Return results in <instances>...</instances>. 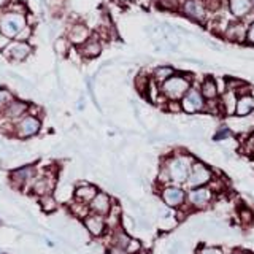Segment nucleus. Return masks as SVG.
<instances>
[{
    "label": "nucleus",
    "instance_id": "44",
    "mask_svg": "<svg viewBox=\"0 0 254 254\" xmlns=\"http://www.w3.org/2000/svg\"><path fill=\"white\" fill-rule=\"evenodd\" d=\"M251 5H253V10H254V0H251Z\"/></svg>",
    "mask_w": 254,
    "mask_h": 254
},
{
    "label": "nucleus",
    "instance_id": "42",
    "mask_svg": "<svg viewBox=\"0 0 254 254\" xmlns=\"http://www.w3.org/2000/svg\"><path fill=\"white\" fill-rule=\"evenodd\" d=\"M116 2H123V3H127V2H132V0H116Z\"/></svg>",
    "mask_w": 254,
    "mask_h": 254
},
{
    "label": "nucleus",
    "instance_id": "27",
    "mask_svg": "<svg viewBox=\"0 0 254 254\" xmlns=\"http://www.w3.org/2000/svg\"><path fill=\"white\" fill-rule=\"evenodd\" d=\"M68 210L71 213V216H75L78 219H84L87 214L91 213L89 210V205H86V203H81V202H76V200H71L68 203Z\"/></svg>",
    "mask_w": 254,
    "mask_h": 254
},
{
    "label": "nucleus",
    "instance_id": "9",
    "mask_svg": "<svg viewBox=\"0 0 254 254\" xmlns=\"http://www.w3.org/2000/svg\"><path fill=\"white\" fill-rule=\"evenodd\" d=\"M115 198L111 197L105 190H99V194L92 198V202L89 203V210L94 214H99V216L107 218L108 213L113 208Z\"/></svg>",
    "mask_w": 254,
    "mask_h": 254
},
{
    "label": "nucleus",
    "instance_id": "13",
    "mask_svg": "<svg viewBox=\"0 0 254 254\" xmlns=\"http://www.w3.org/2000/svg\"><path fill=\"white\" fill-rule=\"evenodd\" d=\"M198 89H200L203 99L206 102L218 100L221 97V89H219V86H218V81L213 76H205L202 79L200 86H198Z\"/></svg>",
    "mask_w": 254,
    "mask_h": 254
},
{
    "label": "nucleus",
    "instance_id": "30",
    "mask_svg": "<svg viewBox=\"0 0 254 254\" xmlns=\"http://www.w3.org/2000/svg\"><path fill=\"white\" fill-rule=\"evenodd\" d=\"M235 138V132L230 129L227 124H221L216 130H214L213 140L214 141H226V140H232Z\"/></svg>",
    "mask_w": 254,
    "mask_h": 254
},
{
    "label": "nucleus",
    "instance_id": "38",
    "mask_svg": "<svg viewBox=\"0 0 254 254\" xmlns=\"http://www.w3.org/2000/svg\"><path fill=\"white\" fill-rule=\"evenodd\" d=\"M178 2H181V0H159V3H161L162 6H165V8H173Z\"/></svg>",
    "mask_w": 254,
    "mask_h": 254
},
{
    "label": "nucleus",
    "instance_id": "23",
    "mask_svg": "<svg viewBox=\"0 0 254 254\" xmlns=\"http://www.w3.org/2000/svg\"><path fill=\"white\" fill-rule=\"evenodd\" d=\"M102 53V43L99 38L95 37H91L87 42L81 46V54L84 56V58H97V56Z\"/></svg>",
    "mask_w": 254,
    "mask_h": 254
},
{
    "label": "nucleus",
    "instance_id": "39",
    "mask_svg": "<svg viewBox=\"0 0 254 254\" xmlns=\"http://www.w3.org/2000/svg\"><path fill=\"white\" fill-rule=\"evenodd\" d=\"M227 254H253V253H250L248 250H245V248H232L230 250V253H227Z\"/></svg>",
    "mask_w": 254,
    "mask_h": 254
},
{
    "label": "nucleus",
    "instance_id": "6",
    "mask_svg": "<svg viewBox=\"0 0 254 254\" xmlns=\"http://www.w3.org/2000/svg\"><path fill=\"white\" fill-rule=\"evenodd\" d=\"M181 110L185 115H200L206 111V100L203 99V95L200 89L195 86H192L188 91V94L181 99Z\"/></svg>",
    "mask_w": 254,
    "mask_h": 254
},
{
    "label": "nucleus",
    "instance_id": "10",
    "mask_svg": "<svg viewBox=\"0 0 254 254\" xmlns=\"http://www.w3.org/2000/svg\"><path fill=\"white\" fill-rule=\"evenodd\" d=\"M56 186H58V181H56L54 175L53 173H43L32 181V192L37 194L38 197H43V195L51 194L56 189Z\"/></svg>",
    "mask_w": 254,
    "mask_h": 254
},
{
    "label": "nucleus",
    "instance_id": "15",
    "mask_svg": "<svg viewBox=\"0 0 254 254\" xmlns=\"http://www.w3.org/2000/svg\"><path fill=\"white\" fill-rule=\"evenodd\" d=\"M254 113V95L253 94H242L238 95L235 115L237 118H248Z\"/></svg>",
    "mask_w": 254,
    "mask_h": 254
},
{
    "label": "nucleus",
    "instance_id": "2",
    "mask_svg": "<svg viewBox=\"0 0 254 254\" xmlns=\"http://www.w3.org/2000/svg\"><path fill=\"white\" fill-rule=\"evenodd\" d=\"M194 86V79L190 73H180L177 71L161 86V94L165 100L181 102V99L188 94V91Z\"/></svg>",
    "mask_w": 254,
    "mask_h": 254
},
{
    "label": "nucleus",
    "instance_id": "11",
    "mask_svg": "<svg viewBox=\"0 0 254 254\" xmlns=\"http://www.w3.org/2000/svg\"><path fill=\"white\" fill-rule=\"evenodd\" d=\"M181 10L188 18L197 22H202L206 18V5L202 0H185L181 5Z\"/></svg>",
    "mask_w": 254,
    "mask_h": 254
},
{
    "label": "nucleus",
    "instance_id": "33",
    "mask_svg": "<svg viewBox=\"0 0 254 254\" xmlns=\"http://www.w3.org/2000/svg\"><path fill=\"white\" fill-rule=\"evenodd\" d=\"M121 227L126 230L127 234L133 235V232L137 230V219H135L133 216H130V214H124L123 221H121Z\"/></svg>",
    "mask_w": 254,
    "mask_h": 254
},
{
    "label": "nucleus",
    "instance_id": "8",
    "mask_svg": "<svg viewBox=\"0 0 254 254\" xmlns=\"http://www.w3.org/2000/svg\"><path fill=\"white\" fill-rule=\"evenodd\" d=\"M83 227L92 238H102V237L108 235L107 219L103 216H99V214H94V213L87 214V216L83 219Z\"/></svg>",
    "mask_w": 254,
    "mask_h": 254
},
{
    "label": "nucleus",
    "instance_id": "29",
    "mask_svg": "<svg viewBox=\"0 0 254 254\" xmlns=\"http://www.w3.org/2000/svg\"><path fill=\"white\" fill-rule=\"evenodd\" d=\"M26 108H27L26 103L13 100L10 105H8V108L5 110V115H6V118H10V119H16V118H19V116L24 115Z\"/></svg>",
    "mask_w": 254,
    "mask_h": 254
},
{
    "label": "nucleus",
    "instance_id": "17",
    "mask_svg": "<svg viewBox=\"0 0 254 254\" xmlns=\"http://www.w3.org/2000/svg\"><path fill=\"white\" fill-rule=\"evenodd\" d=\"M229 10L232 13L234 18L243 19L253 10L251 0H229Z\"/></svg>",
    "mask_w": 254,
    "mask_h": 254
},
{
    "label": "nucleus",
    "instance_id": "4",
    "mask_svg": "<svg viewBox=\"0 0 254 254\" xmlns=\"http://www.w3.org/2000/svg\"><path fill=\"white\" fill-rule=\"evenodd\" d=\"M216 192L210 188V186H202V188H192L188 189V203L186 208L188 211L192 213H198V211H206L208 208L214 205L216 202Z\"/></svg>",
    "mask_w": 254,
    "mask_h": 254
},
{
    "label": "nucleus",
    "instance_id": "28",
    "mask_svg": "<svg viewBox=\"0 0 254 254\" xmlns=\"http://www.w3.org/2000/svg\"><path fill=\"white\" fill-rule=\"evenodd\" d=\"M194 254H226V251H224V246L222 245L198 243L194 250Z\"/></svg>",
    "mask_w": 254,
    "mask_h": 254
},
{
    "label": "nucleus",
    "instance_id": "21",
    "mask_svg": "<svg viewBox=\"0 0 254 254\" xmlns=\"http://www.w3.org/2000/svg\"><path fill=\"white\" fill-rule=\"evenodd\" d=\"M177 71H175V68L172 65H157L153 68V71H151V79L157 84V86H162L167 79H169L170 76H173Z\"/></svg>",
    "mask_w": 254,
    "mask_h": 254
},
{
    "label": "nucleus",
    "instance_id": "22",
    "mask_svg": "<svg viewBox=\"0 0 254 254\" xmlns=\"http://www.w3.org/2000/svg\"><path fill=\"white\" fill-rule=\"evenodd\" d=\"M89 38V29L83 26V24H76L68 32V40L75 45H84Z\"/></svg>",
    "mask_w": 254,
    "mask_h": 254
},
{
    "label": "nucleus",
    "instance_id": "14",
    "mask_svg": "<svg viewBox=\"0 0 254 254\" xmlns=\"http://www.w3.org/2000/svg\"><path fill=\"white\" fill-rule=\"evenodd\" d=\"M16 130H18V137L21 138H29L32 135L38 133L40 130V121L34 116H24L18 127H16Z\"/></svg>",
    "mask_w": 254,
    "mask_h": 254
},
{
    "label": "nucleus",
    "instance_id": "19",
    "mask_svg": "<svg viewBox=\"0 0 254 254\" xmlns=\"http://www.w3.org/2000/svg\"><path fill=\"white\" fill-rule=\"evenodd\" d=\"M35 177V169L34 167H22L11 173V183L16 186H22L26 185L27 181H34Z\"/></svg>",
    "mask_w": 254,
    "mask_h": 254
},
{
    "label": "nucleus",
    "instance_id": "31",
    "mask_svg": "<svg viewBox=\"0 0 254 254\" xmlns=\"http://www.w3.org/2000/svg\"><path fill=\"white\" fill-rule=\"evenodd\" d=\"M40 206H42V210L46 211V213H54L58 210V198L54 197V194H48V195H43L40 197Z\"/></svg>",
    "mask_w": 254,
    "mask_h": 254
},
{
    "label": "nucleus",
    "instance_id": "34",
    "mask_svg": "<svg viewBox=\"0 0 254 254\" xmlns=\"http://www.w3.org/2000/svg\"><path fill=\"white\" fill-rule=\"evenodd\" d=\"M11 102H13L11 94L8 92L6 89H0V113L8 108V105H10Z\"/></svg>",
    "mask_w": 254,
    "mask_h": 254
},
{
    "label": "nucleus",
    "instance_id": "3",
    "mask_svg": "<svg viewBox=\"0 0 254 254\" xmlns=\"http://www.w3.org/2000/svg\"><path fill=\"white\" fill-rule=\"evenodd\" d=\"M156 195L164 203L167 208L173 211L183 210L188 203V189L186 186L178 185H165L161 188H156Z\"/></svg>",
    "mask_w": 254,
    "mask_h": 254
},
{
    "label": "nucleus",
    "instance_id": "26",
    "mask_svg": "<svg viewBox=\"0 0 254 254\" xmlns=\"http://www.w3.org/2000/svg\"><path fill=\"white\" fill-rule=\"evenodd\" d=\"M238 151H240V154L254 159V132H250L243 141L238 143Z\"/></svg>",
    "mask_w": 254,
    "mask_h": 254
},
{
    "label": "nucleus",
    "instance_id": "24",
    "mask_svg": "<svg viewBox=\"0 0 254 254\" xmlns=\"http://www.w3.org/2000/svg\"><path fill=\"white\" fill-rule=\"evenodd\" d=\"M30 54V46L24 42H16L8 48V56L14 61H24Z\"/></svg>",
    "mask_w": 254,
    "mask_h": 254
},
{
    "label": "nucleus",
    "instance_id": "5",
    "mask_svg": "<svg viewBox=\"0 0 254 254\" xmlns=\"http://www.w3.org/2000/svg\"><path fill=\"white\" fill-rule=\"evenodd\" d=\"M216 170L213 169L210 164H206L202 159L195 157L192 167H190L189 180L186 183V189L192 188H202V186H210V183L216 177Z\"/></svg>",
    "mask_w": 254,
    "mask_h": 254
},
{
    "label": "nucleus",
    "instance_id": "16",
    "mask_svg": "<svg viewBox=\"0 0 254 254\" xmlns=\"http://www.w3.org/2000/svg\"><path fill=\"white\" fill-rule=\"evenodd\" d=\"M237 100H238V92L235 91H224L219 97V105L222 116H232L235 115V107H237Z\"/></svg>",
    "mask_w": 254,
    "mask_h": 254
},
{
    "label": "nucleus",
    "instance_id": "20",
    "mask_svg": "<svg viewBox=\"0 0 254 254\" xmlns=\"http://www.w3.org/2000/svg\"><path fill=\"white\" fill-rule=\"evenodd\" d=\"M73 195H75V186L68 181L62 183V185H58L54 189V197L58 198V202L70 203L73 200Z\"/></svg>",
    "mask_w": 254,
    "mask_h": 254
},
{
    "label": "nucleus",
    "instance_id": "25",
    "mask_svg": "<svg viewBox=\"0 0 254 254\" xmlns=\"http://www.w3.org/2000/svg\"><path fill=\"white\" fill-rule=\"evenodd\" d=\"M237 219L240 221V224H242L245 229H250L251 224L254 222V210L251 208V206L242 203V205L237 208Z\"/></svg>",
    "mask_w": 254,
    "mask_h": 254
},
{
    "label": "nucleus",
    "instance_id": "7",
    "mask_svg": "<svg viewBox=\"0 0 254 254\" xmlns=\"http://www.w3.org/2000/svg\"><path fill=\"white\" fill-rule=\"evenodd\" d=\"M26 29V18L19 13H6L0 19V32L6 38L18 37Z\"/></svg>",
    "mask_w": 254,
    "mask_h": 254
},
{
    "label": "nucleus",
    "instance_id": "35",
    "mask_svg": "<svg viewBox=\"0 0 254 254\" xmlns=\"http://www.w3.org/2000/svg\"><path fill=\"white\" fill-rule=\"evenodd\" d=\"M165 110L169 115H180L183 113L181 110V102H175V100H169L165 103Z\"/></svg>",
    "mask_w": 254,
    "mask_h": 254
},
{
    "label": "nucleus",
    "instance_id": "18",
    "mask_svg": "<svg viewBox=\"0 0 254 254\" xmlns=\"http://www.w3.org/2000/svg\"><path fill=\"white\" fill-rule=\"evenodd\" d=\"M224 37L230 42H235V43H245V38H246V27L243 26L242 22H234V24H229L224 30Z\"/></svg>",
    "mask_w": 254,
    "mask_h": 254
},
{
    "label": "nucleus",
    "instance_id": "1",
    "mask_svg": "<svg viewBox=\"0 0 254 254\" xmlns=\"http://www.w3.org/2000/svg\"><path fill=\"white\" fill-rule=\"evenodd\" d=\"M194 159H195V156L190 153V151H188L185 148H180V146H175L169 151V154L159 157L157 164H161L164 169L169 172L172 185L186 186Z\"/></svg>",
    "mask_w": 254,
    "mask_h": 254
},
{
    "label": "nucleus",
    "instance_id": "12",
    "mask_svg": "<svg viewBox=\"0 0 254 254\" xmlns=\"http://www.w3.org/2000/svg\"><path fill=\"white\" fill-rule=\"evenodd\" d=\"M99 188L95 185H91V183H81V185L75 186V195H73V200L76 202H81L89 205L92 202V198L99 194Z\"/></svg>",
    "mask_w": 254,
    "mask_h": 254
},
{
    "label": "nucleus",
    "instance_id": "43",
    "mask_svg": "<svg viewBox=\"0 0 254 254\" xmlns=\"http://www.w3.org/2000/svg\"><path fill=\"white\" fill-rule=\"evenodd\" d=\"M6 3V0H0V6H2V5H5Z\"/></svg>",
    "mask_w": 254,
    "mask_h": 254
},
{
    "label": "nucleus",
    "instance_id": "40",
    "mask_svg": "<svg viewBox=\"0 0 254 254\" xmlns=\"http://www.w3.org/2000/svg\"><path fill=\"white\" fill-rule=\"evenodd\" d=\"M29 35H30V30H29V29H24V30H22L21 34H19L18 37H16V38H18V40H26Z\"/></svg>",
    "mask_w": 254,
    "mask_h": 254
},
{
    "label": "nucleus",
    "instance_id": "36",
    "mask_svg": "<svg viewBox=\"0 0 254 254\" xmlns=\"http://www.w3.org/2000/svg\"><path fill=\"white\" fill-rule=\"evenodd\" d=\"M245 43L250 45V46H254V21L248 26L246 29V38H245Z\"/></svg>",
    "mask_w": 254,
    "mask_h": 254
},
{
    "label": "nucleus",
    "instance_id": "32",
    "mask_svg": "<svg viewBox=\"0 0 254 254\" xmlns=\"http://www.w3.org/2000/svg\"><path fill=\"white\" fill-rule=\"evenodd\" d=\"M145 253V243H143L141 238L132 235L129 245L126 248V254H143Z\"/></svg>",
    "mask_w": 254,
    "mask_h": 254
},
{
    "label": "nucleus",
    "instance_id": "37",
    "mask_svg": "<svg viewBox=\"0 0 254 254\" xmlns=\"http://www.w3.org/2000/svg\"><path fill=\"white\" fill-rule=\"evenodd\" d=\"M56 51H58L59 54H64L67 51V43H65V40H58L56 42Z\"/></svg>",
    "mask_w": 254,
    "mask_h": 254
},
{
    "label": "nucleus",
    "instance_id": "41",
    "mask_svg": "<svg viewBox=\"0 0 254 254\" xmlns=\"http://www.w3.org/2000/svg\"><path fill=\"white\" fill-rule=\"evenodd\" d=\"M8 45V38L2 34V32H0V50H2V48H5Z\"/></svg>",
    "mask_w": 254,
    "mask_h": 254
}]
</instances>
